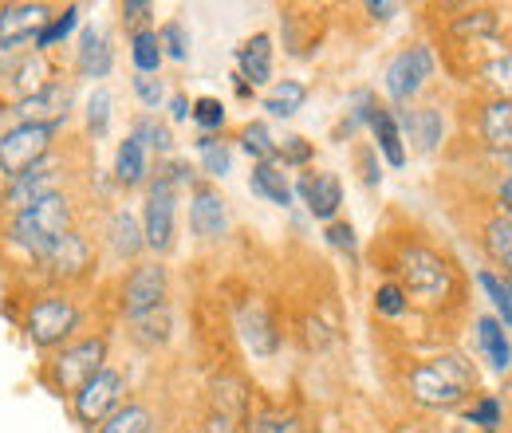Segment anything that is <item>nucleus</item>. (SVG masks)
<instances>
[{
	"mask_svg": "<svg viewBox=\"0 0 512 433\" xmlns=\"http://www.w3.org/2000/svg\"><path fill=\"white\" fill-rule=\"evenodd\" d=\"M359 170H363V182H367V186H379V182H383L379 150H375V146H363V150H359Z\"/></svg>",
	"mask_w": 512,
	"mask_h": 433,
	"instance_id": "47",
	"label": "nucleus"
},
{
	"mask_svg": "<svg viewBox=\"0 0 512 433\" xmlns=\"http://www.w3.org/2000/svg\"><path fill=\"white\" fill-rule=\"evenodd\" d=\"M190 229L201 241H221L229 229V209L225 197L213 186H193L190 193Z\"/></svg>",
	"mask_w": 512,
	"mask_h": 433,
	"instance_id": "15",
	"label": "nucleus"
},
{
	"mask_svg": "<svg viewBox=\"0 0 512 433\" xmlns=\"http://www.w3.org/2000/svg\"><path fill=\"white\" fill-rule=\"evenodd\" d=\"M166 107H170V123H186L190 119V99L186 95H170Z\"/></svg>",
	"mask_w": 512,
	"mask_h": 433,
	"instance_id": "49",
	"label": "nucleus"
},
{
	"mask_svg": "<svg viewBox=\"0 0 512 433\" xmlns=\"http://www.w3.org/2000/svg\"><path fill=\"white\" fill-rule=\"evenodd\" d=\"M52 20L48 4H4L0 8V52H20Z\"/></svg>",
	"mask_w": 512,
	"mask_h": 433,
	"instance_id": "13",
	"label": "nucleus"
},
{
	"mask_svg": "<svg viewBox=\"0 0 512 433\" xmlns=\"http://www.w3.org/2000/svg\"><path fill=\"white\" fill-rule=\"evenodd\" d=\"M501 201H505V209L512 213V178L505 182V186H501Z\"/></svg>",
	"mask_w": 512,
	"mask_h": 433,
	"instance_id": "51",
	"label": "nucleus"
},
{
	"mask_svg": "<svg viewBox=\"0 0 512 433\" xmlns=\"http://www.w3.org/2000/svg\"><path fill=\"white\" fill-rule=\"evenodd\" d=\"M75 111V83L71 79H52L48 87H40L36 95L12 103V123H24V126H56L64 130V123L71 119Z\"/></svg>",
	"mask_w": 512,
	"mask_h": 433,
	"instance_id": "10",
	"label": "nucleus"
},
{
	"mask_svg": "<svg viewBox=\"0 0 512 433\" xmlns=\"http://www.w3.org/2000/svg\"><path fill=\"white\" fill-rule=\"evenodd\" d=\"M249 189H253V197H264L268 205H280V209L292 205V186H288L280 166H253Z\"/></svg>",
	"mask_w": 512,
	"mask_h": 433,
	"instance_id": "27",
	"label": "nucleus"
},
{
	"mask_svg": "<svg viewBox=\"0 0 512 433\" xmlns=\"http://www.w3.org/2000/svg\"><path fill=\"white\" fill-rule=\"evenodd\" d=\"M107 245L119 260H134L146 241H142V221L130 213V209H115L111 221H107Z\"/></svg>",
	"mask_w": 512,
	"mask_h": 433,
	"instance_id": "22",
	"label": "nucleus"
},
{
	"mask_svg": "<svg viewBox=\"0 0 512 433\" xmlns=\"http://www.w3.org/2000/svg\"><path fill=\"white\" fill-rule=\"evenodd\" d=\"M60 130L56 126H24L12 123L8 130H0V189L8 186L12 178L44 166L56 150Z\"/></svg>",
	"mask_w": 512,
	"mask_h": 433,
	"instance_id": "5",
	"label": "nucleus"
},
{
	"mask_svg": "<svg viewBox=\"0 0 512 433\" xmlns=\"http://www.w3.org/2000/svg\"><path fill=\"white\" fill-rule=\"evenodd\" d=\"M158 44H162V56L174 63H186L190 60V32L178 24V20H166L158 28Z\"/></svg>",
	"mask_w": 512,
	"mask_h": 433,
	"instance_id": "38",
	"label": "nucleus"
},
{
	"mask_svg": "<svg viewBox=\"0 0 512 433\" xmlns=\"http://www.w3.org/2000/svg\"><path fill=\"white\" fill-rule=\"evenodd\" d=\"M367 12H371L375 20H390V16L398 12V4H390V0H371V4H367Z\"/></svg>",
	"mask_w": 512,
	"mask_h": 433,
	"instance_id": "50",
	"label": "nucleus"
},
{
	"mask_svg": "<svg viewBox=\"0 0 512 433\" xmlns=\"http://www.w3.org/2000/svg\"><path fill=\"white\" fill-rule=\"evenodd\" d=\"M111 67H115L111 36L99 28H83L75 40V75L79 79H107Z\"/></svg>",
	"mask_w": 512,
	"mask_h": 433,
	"instance_id": "17",
	"label": "nucleus"
},
{
	"mask_svg": "<svg viewBox=\"0 0 512 433\" xmlns=\"http://www.w3.org/2000/svg\"><path fill=\"white\" fill-rule=\"evenodd\" d=\"M0 79H4V87L12 91V99L20 103V99L36 95L40 87H48L56 75H52L48 56H40V52H24V56H16V60L0 71Z\"/></svg>",
	"mask_w": 512,
	"mask_h": 433,
	"instance_id": "16",
	"label": "nucleus"
},
{
	"mask_svg": "<svg viewBox=\"0 0 512 433\" xmlns=\"http://www.w3.org/2000/svg\"><path fill=\"white\" fill-rule=\"evenodd\" d=\"M237 331H241V343L253 351L256 359H268L280 347V331H276V323H272L264 304H245L241 315H237Z\"/></svg>",
	"mask_w": 512,
	"mask_h": 433,
	"instance_id": "19",
	"label": "nucleus"
},
{
	"mask_svg": "<svg viewBox=\"0 0 512 433\" xmlns=\"http://www.w3.org/2000/svg\"><path fill=\"white\" fill-rule=\"evenodd\" d=\"M201 433H237V426H233L229 414H209L205 426H201Z\"/></svg>",
	"mask_w": 512,
	"mask_h": 433,
	"instance_id": "48",
	"label": "nucleus"
},
{
	"mask_svg": "<svg viewBox=\"0 0 512 433\" xmlns=\"http://www.w3.org/2000/svg\"><path fill=\"white\" fill-rule=\"evenodd\" d=\"M241 150L253 158L256 166H276V138L268 123H249L241 130Z\"/></svg>",
	"mask_w": 512,
	"mask_h": 433,
	"instance_id": "34",
	"label": "nucleus"
},
{
	"mask_svg": "<svg viewBox=\"0 0 512 433\" xmlns=\"http://www.w3.org/2000/svg\"><path fill=\"white\" fill-rule=\"evenodd\" d=\"M56 189H60V166L48 158L44 166H36V170L12 178L8 186L0 189V213L12 217V213L28 209L32 201H40V197H48V193H56Z\"/></svg>",
	"mask_w": 512,
	"mask_h": 433,
	"instance_id": "14",
	"label": "nucleus"
},
{
	"mask_svg": "<svg viewBox=\"0 0 512 433\" xmlns=\"http://www.w3.org/2000/svg\"><path fill=\"white\" fill-rule=\"evenodd\" d=\"M406 390L422 410H457L465 398H473L477 371L461 355H438L410 371Z\"/></svg>",
	"mask_w": 512,
	"mask_h": 433,
	"instance_id": "2",
	"label": "nucleus"
},
{
	"mask_svg": "<svg viewBox=\"0 0 512 433\" xmlns=\"http://www.w3.org/2000/svg\"><path fill=\"white\" fill-rule=\"evenodd\" d=\"M166 296H170V276H166V264L162 260H146V264H134L130 276L119 288V308L127 319H142L150 311L166 308Z\"/></svg>",
	"mask_w": 512,
	"mask_h": 433,
	"instance_id": "9",
	"label": "nucleus"
},
{
	"mask_svg": "<svg viewBox=\"0 0 512 433\" xmlns=\"http://www.w3.org/2000/svg\"><path fill=\"white\" fill-rule=\"evenodd\" d=\"M308 103V87L300 79H280L268 87V95L260 99V107L272 115V119H292L300 107Z\"/></svg>",
	"mask_w": 512,
	"mask_h": 433,
	"instance_id": "26",
	"label": "nucleus"
},
{
	"mask_svg": "<svg viewBox=\"0 0 512 433\" xmlns=\"http://www.w3.org/2000/svg\"><path fill=\"white\" fill-rule=\"evenodd\" d=\"M193 150H197V158H201L205 178H225V174L233 170V150L225 146V138H217V134H197V138H193Z\"/></svg>",
	"mask_w": 512,
	"mask_h": 433,
	"instance_id": "30",
	"label": "nucleus"
},
{
	"mask_svg": "<svg viewBox=\"0 0 512 433\" xmlns=\"http://www.w3.org/2000/svg\"><path fill=\"white\" fill-rule=\"evenodd\" d=\"M398 280H402V292L414 296L418 304H438L453 288L449 264L426 245H406L398 252Z\"/></svg>",
	"mask_w": 512,
	"mask_h": 433,
	"instance_id": "6",
	"label": "nucleus"
},
{
	"mask_svg": "<svg viewBox=\"0 0 512 433\" xmlns=\"http://www.w3.org/2000/svg\"><path fill=\"white\" fill-rule=\"evenodd\" d=\"M327 433H331V430H327Z\"/></svg>",
	"mask_w": 512,
	"mask_h": 433,
	"instance_id": "53",
	"label": "nucleus"
},
{
	"mask_svg": "<svg viewBox=\"0 0 512 433\" xmlns=\"http://www.w3.org/2000/svg\"><path fill=\"white\" fill-rule=\"evenodd\" d=\"M249 433H296L292 414H249Z\"/></svg>",
	"mask_w": 512,
	"mask_h": 433,
	"instance_id": "44",
	"label": "nucleus"
},
{
	"mask_svg": "<svg viewBox=\"0 0 512 433\" xmlns=\"http://www.w3.org/2000/svg\"><path fill=\"white\" fill-rule=\"evenodd\" d=\"M449 433H461V430H449Z\"/></svg>",
	"mask_w": 512,
	"mask_h": 433,
	"instance_id": "52",
	"label": "nucleus"
},
{
	"mask_svg": "<svg viewBox=\"0 0 512 433\" xmlns=\"http://www.w3.org/2000/svg\"><path fill=\"white\" fill-rule=\"evenodd\" d=\"M111 115H115V95L107 87H95L83 103V123H87V134L91 138H103L111 130Z\"/></svg>",
	"mask_w": 512,
	"mask_h": 433,
	"instance_id": "33",
	"label": "nucleus"
},
{
	"mask_svg": "<svg viewBox=\"0 0 512 433\" xmlns=\"http://www.w3.org/2000/svg\"><path fill=\"white\" fill-rule=\"evenodd\" d=\"M162 44H158V28H142V32H130V63L138 75H158L162 67Z\"/></svg>",
	"mask_w": 512,
	"mask_h": 433,
	"instance_id": "31",
	"label": "nucleus"
},
{
	"mask_svg": "<svg viewBox=\"0 0 512 433\" xmlns=\"http://www.w3.org/2000/svg\"><path fill=\"white\" fill-rule=\"evenodd\" d=\"M95 433H158V426H154L150 406H142V402H123Z\"/></svg>",
	"mask_w": 512,
	"mask_h": 433,
	"instance_id": "29",
	"label": "nucleus"
},
{
	"mask_svg": "<svg viewBox=\"0 0 512 433\" xmlns=\"http://www.w3.org/2000/svg\"><path fill=\"white\" fill-rule=\"evenodd\" d=\"M123 402H127V374H119L115 367H103L71 394V414H75L79 426L99 430Z\"/></svg>",
	"mask_w": 512,
	"mask_h": 433,
	"instance_id": "7",
	"label": "nucleus"
},
{
	"mask_svg": "<svg viewBox=\"0 0 512 433\" xmlns=\"http://www.w3.org/2000/svg\"><path fill=\"white\" fill-rule=\"evenodd\" d=\"M146 150H158V154H170V146H174V134H170V126L162 123V119H154V115H142V119H134V130H130Z\"/></svg>",
	"mask_w": 512,
	"mask_h": 433,
	"instance_id": "37",
	"label": "nucleus"
},
{
	"mask_svg": "<svg viewBox=\"0 0 512 433\" xmlns=\"http://www.w3.org/2000/svg\"><path fill=\"white\" fill-rule=\"evenodd\" d=\"M465 422L469 426H477V430L485 433H497L505 426V410H501V398L497 394H485V398H477L469 410H465Z\"/></svg>",
	"mask_w": 512,
	"mask_h": 433,
	"instance_id": "36",
	"label": "nucleus"
},
{
	"mask_svg": "<svg viewBox=\"0 0 512 433\" xmlns=\"http://www.w3.org/2000/svg\"><path fill=\"white\" fill-rule=\"evenodd\" d=\"M430 75H434V56H430V48H422V44H418V48H402L394 60L386 63L383 87L394 103H410V99L426 87Z\"/></svg>",
	"mask_w": 512,
	"mask_h": 433,
	"instance_id": "12",
	"label": "nucleus"
},
{
	"mask_svg": "<svg viewBox=\"0 0 512 433\" xmlns=\"http://www.w3.org/2000/svg\"><path fill=\"white\" fill-rule=\"evenodd\" d=\"M178 233V193L166 178H154L146 186V209H142V241L150 252H170Z\"/></svg>",
	"mask_w": 512,
	"mask_h": 433,
	"instance_id": "11",
	"label": "nucleus"
},
{
	"mask_svg": "<svg viewBox=\"0 0 512 433\" xmlns=\"http://www.w3.org/2000/svg\"><path fill=\"white\" fill-rule=\"evenodd\" d=\"M406 308H410V296L402 292V284H379V288H375V311H379V315L398 319Z\"/></svg>",
	"mask_w": 512,
	"mask_h": 433,
	"instance_id": "43",
	"label": "nucleus"
},
{
	"mask_svg": "<svg viewBox=\"0 0 512 433\" xmlns=\"http://www.w3.org/2000/svg\"><path fill=\"white\" fill-rule=\"evenodd\" d=\"M394 119H398V130H406V134H410V142H414L422 154L438 150V142H442V134H446L442 111H434V107H418V111H394Z\"/></svg>",
	"mask_w": 512,
	"mask_h": 433,
	"instance_id": "20",
	"label": "nucleus"
},
{
	"mask_svg": "<svg viewBox=\"0 0 512 433\" xmlns=\"http://www.w3.org/2000/svg\"><path fill=\"white\" fill-rule=\"evenodd\" d=\"M107 355H111L107 335H83V339H71L67 347H60V351L48 359L44 382H48L56 394L71 398L87 378H95V374L107 367Z\"/></svg>",
	"mask_w": 512,
	"mask_h": 433,
	"instance_id": "4",
	"label": "nucleus"
},
{
	"mask_svg": "<svg viewBox=\"0 0 512 433\" xmlns=\"http://www.w3.org/2000/svg\"><path fill=\"white\" fill-rule=\"evenodd\" d=\"M237 75L249 83V87H264L272 79V36L268 32H256L249 36L241 48H237Z\"/></svg>",
	"mask_w": 512,
	"mask_h": 433,
	"instance_id": "21",
	"label": "nucleus"
},
{
	"mask_svg": "<svg viewBox=\"0 0 512 433\" xmlns=\"http://www.w3.org/2000/svg\"><path fill=\"white\" fill-rule=\"evenodd\" d=\"M36 268L56 288L60 284H79V280H87L95 272V248H91V241L79 229H67L64 237L36 260Z\"/></svg>",
	"mask_w": 512,
	"mask_h": 433,
	"instance_id": "8",
	"label": "nucleus"
},
{
	"mask_svg": "<svg viewBox=\"0 0 512 433\" xmlns=\"http://www.w3.org/2000/svg\"><path fill=\"white\" fill-rule=\"evenodd\" d=\"M485 248L505 268V276H512V217H493L485 225Z\"/></svg>",
	"mask_w": 512,
	"mask_h": 433,
	"instance_id": "35",
	"label": "nucleus"
},
{
	"mask_svg": "<svg viewBox=\"0 0 512 433\" xmlns=\"http://www.w3.org/2000/svg\"><path fill=\"white\" fill-rule=\"evenodd\" d=\"M477 280H481L485 296L493 300V308L501 311V327H512V280H501L493 272H481Z\"/></svg>",
	"mask_w": 512,
	"mask_h": 433,
	"instance_id": "39",
	"label": "nucleus"
},
{
	"mask_svg": "<svg viewBox=\"0 0 512 433\" xmlns=\"http://www.w3.org/2000/svg\"><path fill=\"white\" fill-rule=\"evenodd\" d=\"M130 87H134V95H138V103H142L146 111H158V107L166 103V83H162L158 75H138V71H134Z\"/></svg>",
	"mask_w": 512,
	"mask_h": 433,
	"instance_id": "42",
	"label": "nucleus"
},
{
	"mask_svg": "<svg viewBox=\"0 0 512 433\" xmlns=\"http://www.w3.org/2000/svg\"><path fill=\"white\" fill-rule=\"evenodd\" d=\"M327 245L339 248V252H347V256H355L359 241H355V229H351V225H343V221H331V225H327Z\"/></svg>",
	"mask_w": 512,
	"mask_h": 433,
	"instance_id": "45",
	"label": "nucleus"
},
{
	"mask_svg": "<svg viewBox=\"0 0 512 433\" xmlns=\"http://www.w3.org/2000/svg\"><path fill=\"white\" fill-rule=\"evenodd\" d=\"M79 323H83V308L75 304V296L67 288H48L36 300H28L24 319H20V331H24V339L36 351L56 355L60 347L71 343V335L79 331Z\"/></svg>",
	"mask_w": 512,
	"mask_h": 433,
	"instance_id": "3",
	"label": "nucleus"
},
{
	"mask_svg": "<svg viewBox=\"0 0 512 433\" xmlns=\"http://www.w3.org/2000/svg\"><path fill=\"white\" fill-rule=\"evenodd\" d=\"M119 12H123V24H130L134 32H142V28H146V20L154 16V4H150V0H127Z\"/></svg>",
	"mask_w": 512,
	"mask_h": 433,
	"instance_id": "46",
	"label": "nucleus"
},
{
	"mask_svg": "<svg viewBox=\"0 0 512 433\" xmlns=\"http://www.w3.org/2000/svg\"><path fill=\"white\" fill-rule=\"evenodd\" d=\"M477 347H481V355H485V363L493 371H509L512 367V347L505 327H501V319H493V315H481L477 319Z\"/></svg>",
	"mask_w": 512,
	"mask_h": 433,
	"instance_id": "23",
	"label": "nucleus"
},
{
	"mask_svg": "<svg viewBox=\"0 0 512 433\" xmlns=\"http://www.w3.org/2000/svg\"><path fill=\"white\" fill-rule=\"evenodd\" d=\"M312 142L300 138V134H288V138H276V166H308L312 162Z\"/></svg>",
	"mask_w": 512,
	"mask_h": 433,
	"instance_id": "41",
	"label": "nucleus"
},
{
	"mask_svg": "<svg viewBox=\"0 0 512 433\" xmlns=\"http://www.w3.org/2000/svg\"><path fill=\"white\" fill-rule=\"evenodd\" d=\"M115 182L123 189H134L146 182V174H150V166H146V146L134 138V134H127L123 142H119V150H115Z\"/></svg>",
	"mask_w": 512,
	"mask_h": 433,
	"instance_id": "24",
	"label": "nucleus"
},
{
	"mask_svg": "<svg viewBox=\"0 0 512 433\" xmlns=\"http://www.w3.org/2000/svg\"><path fill=\"white\" fill-rule=\"evenodd\" d=\"M190 119L201 126V134H213L225 126V103L213 99V95H201L197 103H190Z\"/></svg>",
	"mask_w": 512,
	"mask_h": 433,
	"instance_id": "40",
	"label": "nucleus"
},
{
	"mask_svg": "<svg viewBox=\"0 0 512 433\" xmlns=\"http://www.w3.org/2000/svg\"><path fill=\"white\" fill-rule=\"evenodd\" d=\"M371 130H375V150L383 154L394 170H402V166H406V138H402V130H398L394 111L379 107L375 119H371Z\"/></svg>",
	"mask_w": 512,
	"mask_h": 433,
	"instance_id": "25",
	"label": "nucleus"
},
{
	"mask_svg": "<svg viewBox=\"0 0 512 433\" xmlns=\"http://www.w3.org/2000/svg\"><path fill=\"white\" fill-rule=\"evenodd\" d=\"M481 130L497 150H512V99H497L485 107L481 115Z\"/></svg>",
	"mask_w": 512,
	"mask_h": 433,
	"instance_id": "32",
	"label": "nucleus"
},
{
	"mask_svg": "<svg viewBox=\"0 0 512 433\" xmlns=\"http://www.w3.org/2000/svg\"><path fill=\"white\" fill-rule=\"evenodd\" d=\"M67 229H75V205H71V197L64 189H56V193L32 201L28 209L12 213L4 221V229H0V241H4V248L20 252L28 264H36Z\"/></svg>",
	"mask_w": 512,
	"mask_h": 433,
	"instance_id": "1",
	"label": "nucleus"
},
{
	"mask_svg": "<svg viewBox=\"0 0 512 433\" xmlns=\"http://www.w3.org/2000/svg\"><path fill=\"white\" fill-rule=\"evenodd\" d=\"M296 193H300V201L308 205V213L316 217V221H335V213H339V205H343V186H339V178L335 174H304L300 182H296Z\"/></svg>",
	"mask_w": 512,
	"mask_h": 433,
	"instance_id": "18",
	"label": "nucleus"
},
{
	"mask_svg": "<svg viewBox=\"0 0 512 433\" xmlns=\"http://www.w3.org/2000/svg\"><path fill=\"white\" fill-rule=\"evenodd\" d=\"M79 16H83V8H79V4H67L60 16H52V20L40 28V36L32 40V52L48 56L52 48H60L67 36H75V28H79Z\"/></svg>",
	"mask_w": 512,
	"mask_h": 433,
	"instance_id": "28",
	"label": "nucleus"
}]
</instances>
